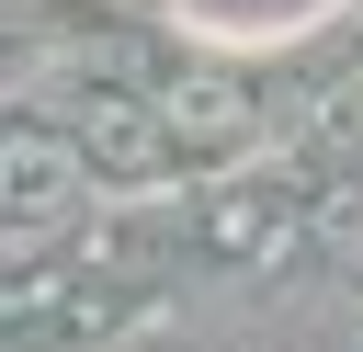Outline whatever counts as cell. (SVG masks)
Returning <instances> with one entry per match:
<instances>
[{"instance_id": "6da1fadb", "label": "cell", "mask_w": 363, "mask_h": 352, "mask_svg": "<svg viewBox=\"0 0 363 352\" xmlns=\"http://www.w3.org/2000/svg\"><path fill=\"white\" fill-rule=\"evenodd\" d=\"M147 102H159V125H170V148H182V159H227V148H250V136H261V114H272V102H261V79H250V68H216V57L170 68Z\"/></svg>"}, {"instance_id": "3957f363", "label": "cell", "mask_w": 363, "mask_h": 352, "mask_svg": "<svg viewBox=\"0 0 363 352\" xmlns=\"http://www.w3.org/2000/svg\"><path fill=\"white\" fill-rule=\"evenodd\" d=\"M79 159H91V182H170V170H182L159 102H136V91H102V102L79 114Z\"/></svg>"}, {"instance_id": "277c9868", "label": "cell", "mask_w": 363, "mask_h": 352, "mask_svg": "<svg viewBox=\"0 0 363 352\" xmlns=\"http://www.w3.org/2000/svg\"><path fill=\"white\" fill-rule=\"evenodd\" d=\"M318 250H329V261H340V273H363V182H352V193H329V204H318Z\"/></svg>"}, {"instance_id": "5b68a950", "label": "cell", "mask_w": 363, "mask_h": 352, "mask_svg": "<svg viewBox=\"0 0 363 352\" xmlns=\"http://www.w3.org/2000/svg\"><path fill=\"white\" fill-rule=\"evenodd\" d=\"M340 125H352V136H363V79H352V102H340Z\"/></svg>"}, {"instance_id": "7a4b0ae2", "label": "cell", "mask_w": 363, "mask_h": 352, "mask_svg": "<svg viewBox=\"0 0 363 352\" xmlns=\"http://www.w3.org/2000/svg\"><path fill=\"white\" fill-rule=\"evenodd\" d=\"M79 193H91L79 136H57V125H0V227H57V216H79Z\"/></svg>"}]
</instances>
